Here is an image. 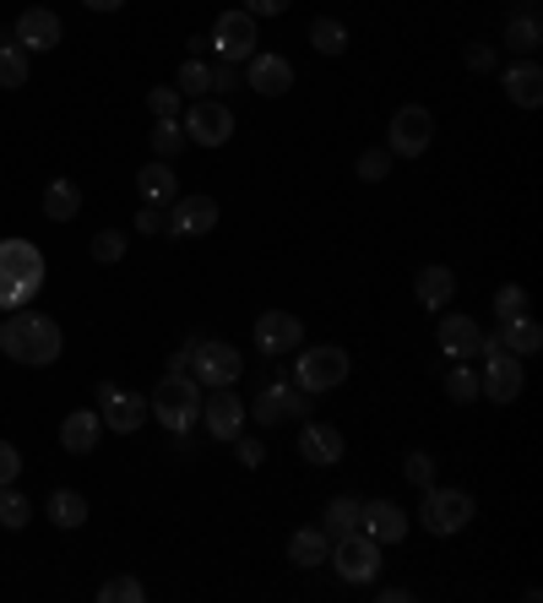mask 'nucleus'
<instances>
[{"label": "nucleus", "mask_w": 543, "mask_h": 603, "mask_svg": "<svg viewBox=\"0 0 543 603\" xmlns=\"http://www.w3.org/2000/svg\"><path fill=\"white\" fill-rule=\"evenodd\" d=\"M60 348H66V337H60V326L49 315H38V310H5V321H0V353L11 364L49 370L60 359Z\"/></svg>", "instance_id": "f257e3e1"}, {"label": "nucleus", "mask_w": 543, "mask_h": 603, "mask_svg": "<svg viewBox=\"0 0 543 603\" xmlns=\"http://www.w3.org/2000/svg\"><path fill=\"white\" fill-rule=\"evenodd\" d=\"M44 251L33 240H0V310H22V304L38 300L44 289Z\"/></svg>", "instance_id": "f03ea898"}, {"label": "nucleus", "mask_w": 543, "mask_h": 603, "mask_svg": "<svg viewBox=\"0 0 543 603\" xmlns=\"http://www.w3.org/2000/svg\"><path fill=\"white\" fill-rule=\"evenodd\" d=\"M147 408H152V419L169 430V436H190L196 425H201V381L196 375H163V386L147 397Z\"/></svg>", "instance_id": "7ed1b4c3"}, {"label": "nucleus", "mask_w": 543, "mask_h": 603, "mask_svg": "<svg viewBox=\"0 0 543 603\" xmlns=\"http://www.w3.org/2000/svg\"><path fill=\"white\" fill-rule=\"evenodd\" d=\"M348 370H354L348 348H337V343H321V348H304V353L293 359V386H299V392H315V397H326V392H337V386L348 381Z\"/></svg>", "instance_id": "20e7f679"}, {"label": "nucleus", "mask_w": 543, "mask_h": 603, "mask_svg": "<svg viewBox=\"0 0 543 603\" xmlns=\"http://www.w3.org/2000/svg\"><path fill=\"white\" fill-rule=\"evenodd\" d=\"M473 495L467 489H440V484H429L424 489V506H418V522H424V533H435V538H457L467 522H473Z\"/></svg>", "instance_id": "39448f33"}, {"label": "nucleus", "mask_w": 543, "mask_h": 603, "mask_svg": "<svg viewBox=\"0 0 543 603\" xmlns=\"http://www.w3.org/2000/svg\"><path fill=\"white\" fill-rule=\"evenodd\" d=\"M326 566H337V577H343L348 588H365V582H376V577H381V544H376V538H365V533L354 527V533L332 538Z\"/></svg>", "instance_id": "423d86ee"}, {"label": "nucleus", "mask_w": 543, "mask_h": 603, "mask_svg": "<svg viewBox=\"0 0 543 603\" xmlns=\"http://www.w3.org/2000/svg\"><path fill=\"white\" fill-rule=\"evenodd\" d=\"M190 375L201 381V392H212V386H234V381L245 375V353H240L234 343H223V337H212V343H190Z\"/></svg>", "instance_id": "0eeeda50"}, {"label": "nucleus", "mask_w": 543, "mask_h": 603, "mask_svg": "<svg viewBox=\"0 0 543 603\" xmlns=\"http://www.w3.org/2000/svg\"><path fill=\"white\" fill-rule=\"evenodd\" d=\"M93 397H99V419H104V430H115V436H136V430L152 419L147 397H141V392H126V386H115V381H99Z\"/></svg>", "instance_id": "6e6552de"}, {"label": "nucleus", "mask_w": 543, "mask_h": 603, "mask_svg": "<svg viewBox=\"0 0 543 603\" xmlns=\"http://www.w3.org/2000/svg\"><path fill=\"white\" fill-rule=\"evenodd\" d=\"M256 16L251 11H223L218 22H212V38H207V49L218 55V60H229V66H245L251 55H256Z\"/></svg>", "instance_id": "1a4fd4ad"}, {"label": "nucleus", "mask_w": 543, "mask_h": 603, "mask_svg": "<svg viewBox=\"0 0 543 603\" xmlns=\"http://www.w3.org/2000/svg\"><path fill=\"white\" fill-rule=\"evenodd\" d=\"M185 142H196V148H223L229 137H234V109L229 104H218V98H190V109H185Z\"/></svg>", "instance_id": "9d476101"}, {"label": "nucleus", "mask_w": 543, "mask_h": 603, "mask_svg": "<svg viewBox=\"0 0 543 603\" xmlns=\"http://www.w3.org/2000/svg\"><path fill=\"white\" fill-rule=\"evenodd\" d=\"M435 142V115L424 104H407L392 115V131H386V152L392 158H424V148Z\"/></svg>", "instance_id": "9b49d317"}, {"label": "nucleus", "mask_w": 543, "mask_h": 603, "mask_svg": "<svg viewBox=\"0 0 543 603\" xmlns=\"http://www.w3.org/2000/svg\"><path fill=\"white\" fill-rule=\"evenodd\" d=\"M163 229L180 234V240H201L218 229V201L212 196H174L169 212H163Z\"/></svg>", "instance_id": "f8f14e48"}, {"label": "nucleus", "mask_w": 543, "mask_h": 603, "mask_svg": "<svg viewBox=\"0 0 543 603\" xmlns=\"http://www.w3.org/2000/svg\"><path fill=\"white\" fill-rule=\"evenodd\" d=\"M489 364H484V375H478V386H484V397L489 403H517L522 397V386H528V375H522V359L511 353V348H495V353H484Z\"/></svg>", "instance_id": "ddd939ff"}, {"label": "nucleus", "mask_w": 543, "mask_h": 603, "mask_svg": "<svg viewBox=\"0 0 543 603\" xmlns=\"http://www.w3.org/2000/svg\"><path fill=\"white\" fill-rule=\"evenodd\" d=\"M304 343V321L293 315V310H262L256 315V348L272 353V359H282V353H293Z\"/></svg>", "instance_id": "4468645a"}, {"label": "nucleus", "mask_w": 543, "mask_h": 603, "mask_svg": "<svg viewBox=\"0 0 543 603\" xmlns=\"http://www.w3.org/2000/svg\"><path fill=\"white\" fill-rule=\"evenodd\" d=\"M407 511L397 500H359V533L376 538V544H403L407 538Z\"/></svg>", "instance_id": "2eb2a0df"}, {"label": "nucleus", "mask_w": 543, "mask_h": 603, "mask_svg": "<svg viewBox=\"0 0 543 603\" xmlns=\"http://www.w3.org/2000/svg\"><path fill=\"white\" fill-rule=\"evenodd\" d=\"M60 33H66V27H60V16H55L49 5H27V11L16 16V27H11V38H16L27 55H49V49L60 44Z\"/></svg>", "instance_id": "dca6fc26"}, {"label": "nucleus", "mask_w": 543, "mask_h": 603, "mask_svg": "<svg viewBox=\"0 0 543 603\" xmlns=\"http://www.w3.org/2000/svg\"><path fill=\"white\" fill-rule=\"evenodd\" d=\"M201 425L212 441H234L245 430V403L229 386H212V397H201Z\"/></svg>", "instance_id": "f3484780"}, {"label": "nucleus", "mask_w": 543, "mask_h": 603, "mask_svg": "<svg viewBox=\"0 0 543 603\" xmlns=\"http://www.w3.org/2000/svg\"><path fill=\"white\" fill-rule=\"evenodd\" d=\"M245 82H251V93H262V98H282V93L293 88V66H288L282 55H272V49H256V55L245 60Z\"/></svg>", "instance_id": "a211bd4d"}, {"label": "nucleus", "mask_w": 543, "mask_h": 603, "mask_svg": "<svg viewBox=\"0 0 543 603\" xmlns=\"http://www.w3.org/2000/svg\"><path fill=\"white\" fill-rule=\"evenodd\" d=\"M478 337H484V326L473 315H440V326H435V343H440L446 359H473Z\"/></svg>", "instance_id": "6ab92c4d"}, {"label": "nucleus", "mask_w": 543, "mask_h": 603, "mask_svg": "<svg viewBox=\"0 0 543 603\" xmlns=\"http://www.w3.org/2000/svg\"><path fill=\"white\" fill-rule=\"evenodd\" d=\"M343 452H348V441L337 436V425H304V430H299V456H304V462L332 467V462H343Z\"/></svg>", "instance_id": "aec40b11"}, {"label": "nucleus", "mask_w": 543, "mask_h": 603, "mask_svg": "<svg viewBox=\"0 0 543 603\" xmlns=\"http://www.w3.org/2000/svg\"><path fill=\"white\" fill-rule=\"evenodd\" d=\"M99 430H104L99 408H77V414L60 419V447H66L71 456H88L93 447H99Z\"/></svg>", "instance_id": "412c9836"}, {"label": "nucleus", "mask_w": 543, "mask_h": 603, "mask_svg": "<svg viewBox=\"0 0 543 603\" xmlns=\"http://www.w3.org/2000/svg\"><path fill=\"white\" fill-rule=\"evenodd\" d=\"M136 190H141V201H152V207H169V201L180 196V174H174V163L152 158L147 169H136Z\"/></svg>", "instance_id": "4be33fe9"}, {"label": "nucleus", "mask_w": 543, "mask_h": 603, "mask_svg": "<svg viewBox=\"0 0 543 603\" xmlns=\"http://www.w3.org/2000/svg\"><path fill=\"white\" fill-rule=\"evenodd\" d=\"M500 88H506V98H511L517 109H539V104H543V71H539V60L511 66V71L500 77Z\"/></svg>", "instance_id": "5701e85b"}, {"label": "nucleus", "mask_w": 543, "mask_h": 603, "mask_svg": "<svg viewBox=\"0 0 543 603\" xmlns=\"http://www.w3.org/2000/svg\"><path fill=\"white\" fill-rule=\"evenodd\" d=\"M251 414H256L262 430H277L282 419H293V381H272L267 392H256Z\"/></svg>", "instance_id": "b1692460"}, {"label": "nucleus", "mask_w": 543, "mask_h": 603, "mask_svg": "<svg viewBox=\"0 0 543 603\" xmlns=\"http://www.w3.org/2000/svg\"><path fill=\"white\" fill-rule=\"evenodd\" d=\"M413 294L424 310H446V304L457 300V272L451 267H424L418 278H413Z\"/></svg>", "instance_id": "393cba45"}, {"label": "nucleus", "mask_w": 543, "mask_h": 603, "mask_svg": "<svg viewBox=\"0 0 543 603\" xmlns=\"http://www.w3.org/2000/svg\"><path fill=\"white\" fill-rule=\"evenodd\" d=\"M543 44V22H539V0H528V11H517L506 22V49L511 55H539Z\"/></svg>", "instance_id": "a878e982"}, {"label": "nucleus", "mask_w": 543, "mask_h": 603, "mask_svg": "<svg viewBox=\"0 0 543 603\" xmlns=\"http://www.w3.org/2000/svg\"><path fill=\"white\" fill-rule=\"evenodd\" d=\"M326 555H332V538H326V527H304V533H293V538H288V560H293L299 571H315V566H326Z\"/></svg>", "instance_id": "bb28decb"}, {"label": "nucleus", "mask_w": 543, "mask_h": 603, "mask_svg": "<svg viewBox=\"0 0 543 603\" xmlns=\"http://www.w3.org/2000/svg\"><path fill=\"white\" fill-rule=\"evenodd\" d=\"M500 343H506L517 359H528V353L543 348V326L533 315H511V321H500Z\"/></svg>", "instance_id": "cd10ccee"}, {"label": "nucleus", "mask_w": 543, "mask_h": 603, "mask_svg": "<svg viewBox=\"0 0 543 603\" xmlns=\"http://www.w3.org/2000/svg\"><path fill=\"white\" fill-rule=\"evenodd\" d=\"M77 212H82V190L71 179H49L44 185V218L49 223H71Z\"/></svg>", "instance_id": "c85d7f7f"}, {"label": "nucleus", "mask_w": 543, "mask_h": 603, "mask_svg": "<svg viewBox=\"0 0 543 603\" xmlns=\"http://www.w3.org/2000/svg\"><path fill=\"white\" fill-rule=\"evenodd\" d=\"M44 511H49V522H55L60 533H77V527L88 522V500H82L77 489H55V495L44 500Z\"/></svg>", "instance_id": "c756f323"}, {"label": "nucleus", "mask_w": 543, "mask_h": 603, "mask_svg": "<svg viewBox=\"0 0 543 603\" xmlns=\"http://www.w3.org/2000/svg\"><path fill=\"white\" fill-rule=\"evenodd\" d=\"M0 88H27V49L11 33H0Z\"/></svg>", "instance_id": "7c9ffc66"}, {"label": "nucleus", "mask_w": 543, "mask_h": 603, "mask_svg": "<svg viewBox=\"0 0 543 603\" xmlns=\"http://www.w3.org/2000/svg\"><path fill=\"white\" fill-rule=\"evenodd\" d=\"M174 93H180V98H207V93H212V66L190 55V60L180 66V77H174Z\"/></svg>", "instance_id": "2f4dec72"}, {"label": "nucleus", "mask_w": 543, "mask_h": 603, "mask_svg": "<svg viewBox=\"0 0 543 603\" xmlns=\"http://www.w3.org/2000/svg\"><path fill=\"white\" fill-rule=\"evenodd\" d=\"M310 44H315L321 55H343V49H348V27H343L337 16H315V22H310Z\"/></svg>", "instance_id": "473e14b6"}, {"label": "nucleus", "mask_w": 543, "mask_h": 603, "mask_svg": "<svg viewBox=\"0 0 543 603\" xmlns=\"http://www.w3.org/2000/svg\"><path fill=\"white\" fill-rule=\"evenodd\" d=\"M446 397H451V403H478V397H484V386H478V375L467 370V359H451V375H446Z\"/></svg>", "instance_id": "72a5a7b5"}, {"label": "nucleus", "mask_w": 543, "mask_h": 603, "mask_svg": "<svg viewBox=\"0 0 543 603\" xmlns=\"http://www.w3.org/2000/svg\"><path fill=\"white\" fill-rule=\"evenodd\" d=\"M27 517H33V500H27L22 489L0 484V527H5V533H16V527H27Z\"/></svg>", "instance_id": "f704fd0d"}, {"label": "nucleus", "mask_w": 543, "mask_h": 603, "mask_svg": "<svg viewBox=\"0 0 543 603\" xmlns=\"http://www.w3.org/2000/svg\"><path fill=\"white\" fill-rule=\"evenodd\" d=\"M359 527V500L354 495H337L332 506H326V538H343V533H354Z\"/></svg>", "instance_id": "c9c22d12"}, {"label": "nucleus", "mask_w": 543, "mask_h": 603, "mask_svg": "<svg viewBox=\"0 0 543 603\" xmlns=\"http://www.w3.org/2000/svg\"><path fill=\"white\" fill-rule=\"evenodd\" d=\"M147 142H152V152H158L163 163H174V158H180V148H185V126H180V120H158Z\"/></svg>", "instance_id": "e433bc0d"}, {"label": "nucleus", "mask_w": 543, "mask_h": 603, "mask_svg": "<svg viewBox=\"0 0 543 603\" xmlns=\"http://www.w3.org/2000/svg\"><path fill=\"white\" fill-rule=\"evenodd\" d=\"M354 174H359L365 185H381V179L392 174V152H386V148H365V152H359V163H354Z\"/></svg>", "instance_id": "4c0bfd02"}, {"label": "nucleus", "mask_w": 543, "mask_h": 603, "mask_svg": "<svg viewBox=\"0 0 543 603\" xmlns=\"http://www.w3.org/2000/svg\"><path fill=\"white\" fill-rule=\"evenodd\" d=\"M93 262H99V267L126 262V234H120V229H99V234H93Z\"/></svg>", "instance_id": "58836bf2"}, {"label": "nucleus", "mask_w": 543, "mask_h": 603, "mask_svg": "<svg viewBox=\"0 0 543 603\" xmlns=\"http://www.w3.org/2000/svg\"><path fill=\"white\" fill-rule=\"evenodd\" d=\"M99 599L104 603H141L147 599V588H141L136 577H109V582L99 588Z\"/></svg>", "instance_id": "ea45409f"}, {"label": "nucleus", "mask_w": 543, "mask_h": 603, "mask_svg": "<svg viewBox=\"0 0 543 603\" xmlns=\"http://www.w3.org/2000/svg\"><path fill=\"white\" fill-rule=\"evenodd\" d=\"M403 478L413 484V489H429V484H435V456H429V452H407L403 456Z\"/></svg>", "instance_id": "a19ab883"}, {"label": "nucleus", "mask_w": 543, "mask_h": 603, "mask_svg": "<svg viewBox=\"0 0 543 603\" xmlns=\"http://www.w3.org/2000/svg\"><path fill=\"white\" fill-rule=\"evenodd\" d=\"M147 109H152L158 120H180L185 98H180V93H174V82H169V88H152V93H147Z\"/></svg>", "instance_id": "79ce46f5"}, {"label": "nucleus", "mask_w": 543, "mask_h": 603, "mask_svg": "<svg viewBox=\"0 0 543 603\" xmlns=\"http://www.w3.org/2000/svg\"><path fill=\"white\" fill-rule=\"evenodd\" d=\"M495 315H500V321H511V315H528V289H522V283H506V289H495Z\"/></svg>", "instance_id": "37998d69"}, {"label": "nucleus", "mask_w": 543, "mask_h": 603, "mask_svg": "<svg viewBox=\"0 0 543 603\" xmlns=\"http://www.w3.org/2000/svg\"><path fill=\"white\" fill-rule=\"evenodd\" d=\"M229 447H234V456H240L245 467H262V462H267V447H262L256 436H245V430H240V436H234Z\"/></svg>", "instance_id": "c03bdc74"}, {"label": "nucleus", "mask_w": 543, "mask_h": 603, "mask_svg": "<svg viewBox=\"0 0 543 603\" xmlns=\"http://www.w3.org/2000/svg\"><path fill=\"white\" fill-rule=\"evenodd\" d=\"M11 478H22V452L11 441H0V484H11Z\"/></svg>", "instance_id": "a18cd8bd"}, {"label": "nucleus", "mask_w": 543, "mask_h": 603, "mask_svg": "<svg viewBox=\"0 0 543 603\" xmlns=\"http://www.w3.org/2000/svg\"><path fill=\"white\" fill-rule=\"evenodd\" d=\"M467 71H495V44H467Z\"/></svg>", "instance_id": "49530a36"}, {"label": "nucleus", "mask_w": 543, "mask_h": 603, "mask_svg": "<svg viewBox=\"0 0 543 603\" xmlns=\"http://www.w3.org/2000/svg\"><path fill=\"white\" fill-rule=\"evenodd\" d=\"M234 88H240V66L218 60V66H212V93H234Z\"/></svg>", "instance_id": "de8ad7c7"}, {"label": "nucleus", "mask_w": 543, "mask_h": 603, "mask_svg": "<svg viewBox=\"0 0 543 603\" xmlns=\"http://www.w3.org/2000/svg\"><path fill=\"white\" fill-rule=\"evenodd\" d=\"M136 234H163V207L141 201V212H136Z\"/></svg>", "instance_id": "09e8293b"}, {"label": "nucleus", "mask_w": 543, "mask_h": 603, "mask_svg": "<svg viewBox=\"0 0 543 603\" xmlns=\"http://www.w3.org/2000/svg\"><path fill=\"white\" fill-rule=\"evenodd\" d=\"M240 11H251V16L262 22V16H282V11H288V0H245Z\"/></svg>", "instance_id": "8fccbe9b"}, {"label": "nucleus", "mask_w": 543, "mask_h": 603, "mask_svg": "<svg viewBox=\"0 0 543 603\" xmlns=\"http://www.w3.org/2000/svg\"><path fill=\"white\" fill-rule=\"evenodd\" d=\"M169 370H174V375H190V348H180V353L169 359Z\"/></svg>", "instance_id": "3c124183"}, {"label": "nucleus", "mask_w": 543, "mask_h": 603, "mask_svg": "<svg viewBox=\"0 0 543 603\" xmlns=\"http://www.w3.org/2000/svg\"><path fill=\"white\" fill-rule=\"evenodd\" d=\"M413 599V588H381V603H407Z\"/></svg>", "instance_id": "603ef678"}, {"label": "nucleus", "mask_w": 543, "mask_h": 603, "mask_svg": "<svg viewBox=\"0 0 543 603\" xmlns=\"http://www.w3.org/2000/svg\"><path fill=\"white\" fill-rule=\"evenodd\" d=\"M82 5H88V11H120L126 0H82Z\"/></svg>", "instance_id": "864d4df0"}]
</instances>
